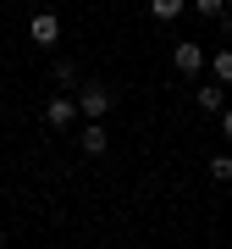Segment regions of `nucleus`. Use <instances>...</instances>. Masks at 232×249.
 Here are the masks:
<instances>
[{"label": "nucleus", "mask_w": 232, "mask_h": 249, "mask_svg": "<svg viewBox=\"0 0 232 249\" xmlns=\"http://www.w3.org/2000/svg\"><path fill=\"white\" fill-rule=\"evenodd\" d=\"M111 106H116V89H111V83H99V78L78 83V116H89V122H105Z\"/></svg>", "instance_id": "nucleus-1"}, {"label": "nucleus", "mask_w": 232, "mask_h": 249, "mask_svg": "<svg viewBox=\"0 0 232 249\" xmlns=\"http://www.w3.org/2000/svg\"><path fill=\"white\" fill-rule=\"evenodd\" d=\"M28 39H33L39 50H55L61 45V17H55V11H39V17L28 22Z\"/></svg>", "instance_id": "nucleus-2"}, {"label": "nucleus", "mask_w": 232, "mask_h": 249, "mask_svg": "<svg viewBox=\"0 0 232 249\" xmlns=\"http://www.w3.org/2000/svg\"><path fill=\"white\" fill-rule=\"evenodd\" d=\"M171 67H177L182 78H199V72H205V45H194V39H182V45L171 50Z\"/></svg>", "instance_id": "nucleus-3"}, {"label": "nucleus", "mask_w": 232, "mask_h": 249, "mask_svg": "<svg viewBox=\"0 0 232 249\" xmlns=\"http://www.w3.org/2000/svg\"><path fill=\"white\" fill-rule=\"evenodd\" d=\"M78 144H83V155H105L111 150V133H105V122H89V116H83V133H78Z\"/></svg>", "instance_id": "nucleus-4"}, {"label": "nucleus", "mask_w": 232, "mask_h": 249, "mask_svg": "<svg viewBox=\"0 0 232 249\" xmlns=\"http://www.w3.org/2000/svg\"><path fill=\"white\" fill-rule=\"evenodd\" d=\"M45 122H50V127H72V122H83V116H78V100H72V94H55L50 106H45Z\"/></svg>", "instance_id": "nucleus-5"}, {"label": "nucleus", "mask_w": 232, "mask_h": 249, "mask_svg": "<svg viewBox=\"0 0 232 249\" xmlns=\"http://www.w3.org/2000/svg\"><path fill=\"white\" fill-rule=\"evenodd\" d=\"M194 106L205 111V116H221V106H227V83H199V94H194Z\"/></svg>", "instance_id": "nucleus-6"}, {"label": "nucleus", "mask_w": 232, "mask_h": 249, "mask_svg": "<svg viewBox=\"0 0 232 249\" xmlns=\"http://www.w3.org/2000/svg\"><path fill=\"white\" fill-rule=\"evenodd\" d=\"M50 83H55V89H61V94H72V89H78V67H72V61H50Z\"/></svg>", "instance_id": "nucleus-7"}, {"label": "nucleus", "mask_w": 232, "mask_h": 249, "mask_svg": "<svg viewBox=\"0 0 232 249\" xmlns=\"http://www.w3.org/2000/svg\"><path fill=\"white\" fill-rule=\"evenodd\" d=\"M182 11H188V0H149V17L155 22H177Z\"/></svg>", "instance_id": "nucleus-8"}, {"label": "nucleus", "mask_w": 232, "mask_h": 249, "mask_svg": "<svg viewBox=\"0 0 232 249\" xmlns=\"http://www.w3.org/2000/svg\"><path fill=\"white\" fill-rule=\"evenodd\" d=\"M205 172H210L215 183H232V155H227V150H221V155H210V160H205Z\"/></svg>", "instance_id": "nucleus-9"}, {"label": "nucleus", "mask_w": 232, "mask_h": 249, "mask_svg": "<svg viewBox=\"0 0 232 249\" xmlns=\"http://www.w3.org/2000/svg\"><path fill=\"white\" fill-rule=\"evenodd\" d=\"M210 78L215 83H232V50H215L210 55Z\"/></svg>", "instance_id": "nucleus-10"}, {"label": "nucleus", "mask_w": 232, "mask_h": 249, "mask_svg": "<svg viewBox=\"0 0 232 249\" xmlns=\"http://www.w3.org/2000/svg\"><path fill=\"white\" fill-rule=\"evenodd\" d=\"M188 6H194L199 17H221V11H227V0H188Z\"/></svg>", "instance_id": "nucleus-11"}, {"label": "nucleus", "mask_w": 232, "mask_h": 249, "mask_svg": "<svg viewBox=\"0 0 232 249\" xmlns=\"http://www.w3.org/2000/svg\"><path fill=\"white\" fill-rule=\"evenodd\" d=\"M221 139L232 144V106H221Z\"/></svg>", "instance_id": "nucleus-12"}, {"label": "nucleus", "mask_w": 232, "mask_h": 249, "mask_svg": "<svg viewBox=\"0 0 232 249\" xmlns=\"http://www.w3.org/2000/svg\"><path fill=\"white\" fill-rule=\"evenodd\" d=\"M227 17H232V0H227Z\"/></svg>", "instance_id": "nucleus-13"}, {"label": "nucleus", "mask_w": 232, "mask_h": 249, "mask_svg": "<svg viewBox=\"0 0 232 249\" xmlns=\"http://www.w3.org/2000/svg\"><path fill=\"white\" fill-rule=\"evenodd\" d=\"M0 238H6V232H0Z\"/></svg>", "instance_id": "nucleus-14"}]
</instances>
